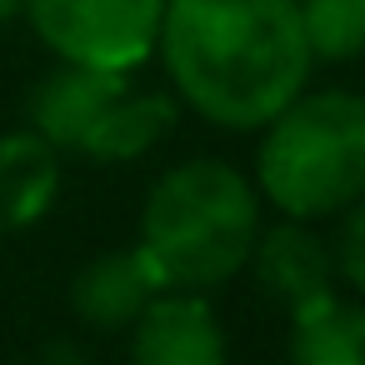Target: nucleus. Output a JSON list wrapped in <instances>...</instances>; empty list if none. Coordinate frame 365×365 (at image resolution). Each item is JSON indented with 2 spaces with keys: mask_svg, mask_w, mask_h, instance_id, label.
<instances>
[{
  "mask_svg": "<svg viewBox=\"0 0 365 365\" xmlns=\"http://www.w3.org/2000/svg\"><path fill=\"white\" fill-rule=\"evenodd\" d=\"M160 51L175 91L215 125H270L305 86L295 0H165Z\"/></svg>",
  "mask_w": 365,
  "mask_h": 365,
  "instance_id": "f257e3e1",
  "label": "nucleus"
},
{
  "mask_svg": "<svg viewBox=\"0 0 365 365\" xmlns=\"http://www.w3.org/2000/svg\"><path fill=\"white\" fill-rule=\"evenodd\" d=\"M56 195V155L41 135L0 140V225H31Z\"/></svg>",
  "mask_w": 365,
  "mask_h": 365,
  "instance_id": "1a4fd4ad",
  "label": "nucleus"
},
{
  "mask_svg": "<svg viewBox=\"0 0 365 365\" xmlns=\"http://www.w3.org/2000/svg\"><path fill=\"white\" fill-rule=\"evenodd\" d=\"M130 365H225V340L205 300L155 295L140 310Z\"/></svg>",
  "mask_w": 365,
  "mask_h": 365,
  "instance_id": "39448f33",
  "label": "nucleus"
},
{
  "mask_svg": "<svg viewBox=\"0 0 365 365\" xmlns=\"http://www.w3.org/2000/svg\"><path fill=\"white\" fill-rule=\"evenodd\" d=\"M260 235L255 190L225 160H185L165 170L145 200V260L165 290H205L230 280Z\"/></svg>",
  "mask_w": 365,
  "mask_h": 365,
  "instance_id": "f03ea898",
  "label": "nucleus"
},
{
  "mask_svg": "<svg viewBox=\"0 0 365 365\" xmlns=\"http://www.w3.org/2000/svg\"><path fill=\"white\" fill-rule=\"evenodd\" d=\"M175 125V101L170 96H120L86 135V155L96 160H130L150 150L165 130Z\"/></svg>",
  "mask_w": 365,
  "mask_h": 365,
  "instance_id": "9b49d317",
  "label": "nucleus"
},
{
  "mask_svg": "<svg viewBox=\"0 0 365 365\" xmlns=\"http://www.w3.org/2000/svg\"><path fill=\"white\" fill-rule=\"evenodd\" d=\"M160 290L165 285H160L155 265L145 260V250H110L76 275L71 300H76L81 320H91V325H130Z\"/></svg>",
  "mask_w": 365,
  "mask_h": 365,
  "instance_id": "0eeeda50",
  "label": "nucleus"
},
{
  "mask_svg": "<svg viewBox=\"0 0 365 365\" xmlns=\"http://www.w3.org/2000/svg\"><path fill=\"white\" fill-rule=\"evenodd\" d=\"M125 96V76L120 71H91V66H66L51 81H41L36 101H31V120L36 135L46 145H71L81 150L91 125Z\"/></svg>",
  "mask_w": 365,
  "mask_h": 365,
  "instance_id": "423d86ee",
  "label": "nucleus"
},
{
  "mask_svg": "<svg viewBox=\"0 0 365 365\" xmlns=\"http://www.w3.org/2000/svg\"><path fill=\"white\" fill-rule=\"evenodd\" d=\"M36 36L66 61L91 71H130L160 41L165 0H26Z\"/></svg>",
  "mask_w": 365,
  "mask_h": 365,
  "instance_id": "20e7f679",
  "label": "nucleus"
},
{
  "mask_svg": "<svg viewBox=\"0 0 365 365\" xmlns=\"http://www.w3.org/2000/svg\"><path fill=\"white\" fill-rule=\"evenodd\" d=\"M350 215H345V225H340V240H335V270L355 285V290H365V195L355 200V205H345Z\"/></svg>",
  "mask_w": 365,
  "mask_h": 365,
  "instance_id": "ddd939ff",
  "label": "nucleus"
},
{
  "mask_svg": "<svg viewBox=\"0 0 365 365\" xmlns=\"http://www.w3.org/2000/svg\"><path fill=\"white\" fill-rule=\"evenodd\" d=\"M260 190L295 220L355 205L365 195V101L350 91L295 96L260 145Z\"/></svg>",
  "mask_w": 365,
  "mask_h": 365,
  "instance_id": "7ed1b4c3",
  "label": "nucleus"
},
{
  "mask_svg": "<svg viewBox=\"0 0 365 365\" xmlns=\"http://www.w3.org/2000/svg\"><path fill=\"white\" fill-rule=\"evenodd\" d=\"M21 6H26V0H0V21H11V16H16Z\"/></svg>",
  "mask_w": 365,
  "mask_h": 365,
  "instance_id": "4468645a",
  "label": "nucleus"
},
{
  "mask_svg": "<svg viewBox=\"0 0 365 365\" xmlns=\"http://www.w3.org/2000/svg\"><path fill=\"white\" fill-rule=\"evenodd\" d=\"M310 61H355L365 51V0H295Z\"/></svg>",
  "mask_w": 365,
  "mask_h": 365,
  "instance_id": "f8f14e48",
  "label": "nucleus"
},
{
  "mask_svg": "<svg viewBox=\"0 0 365 365\" xmlns=\"http://www.w3.org/2000/svg\"><path fill=\"white\" fill-rule=\"evenodd\" d=\"M250 255H255L260 285H265L290 315H300L305 305H315V300L330 295L335 255H330L325 240H315L310 230H300V225H275V230L260 240V250H250Z\"/></svg>",
  "mask_w": 365,
  "mask_h": 365,
  "instance_id": "6e6552de",
  "label": "nucleus"
},
{
  "mask_svg": "<svg viewBox=\"0 0 365 365\" xmlns=\"http://www.w3.org/2000/svg\"><path fill=\"white\" fill-rule=\"evenodd\" d=\"M295 365H365V305H340L335 295L295 315L290 340Z\"/></svg>",
  "mask_w": 365,
  "mask_h": 365,
  "instance_id": "9d476101",
  "label": "nucleus"
}]
</instances>
